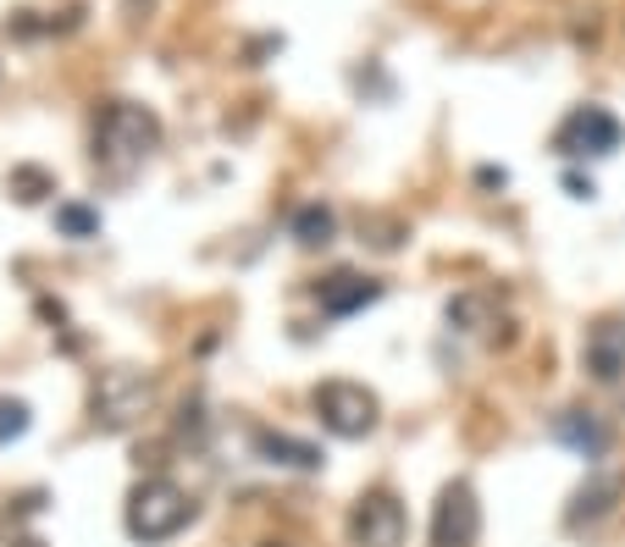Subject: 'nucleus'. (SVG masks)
I'll list each match as a JSON object with an SVG mask.
<instances>
[{"instance_id": "obj_1", "label": "nucleus", "mask_w": 625, "mask_h": 547, "mask_svg": "<svg viewBox=\"0 0 625 547\" xmlns=\"http://www.w3.org/2000/svg\"><path fill=\"white\" fill-rule=\"evenodd\" d=\"M161 144V122L144 111V106H106L101 128H95V160L111 171V177H128L133 166H144V155Z\"/></svg>"}, {"instance_id": "obj_2", "label": "nucleus", "mask_w": 625, "mask_h": 547, "mask_svg": "<svg viewBox=\"0 0 625 547\" xmlns=\"http://www.w3.org/2000/svg\"><path fill=\"white\" fill-rule=\"evenodd\" d=\"M189 520H194V498L177 487V481H166V476L139 481L133 498H128V531L139 542H166V536L184 531Z\"/></svg>"}, {"instance_id": "obj_3", "label": "nucleus", "mask_w": 625, "mask_h": 547, "mask_svg": "<svg viewBox=\"0 0 625 547\" xmlns=\"http://www.w3.org/2000/svg\"><path fill=\"white\" fill-rule=\"evenodd\" d=\"M95 420L106 426V431H122V426H133L150 404H155V382L144 377V371H128V365H117V371H106L101 382H95Z\"/></svg>"}, {"instance_id": "obj_4", "label": "nucleus", "mask_w": 625, "mask_h": 547, "mask_svg": "<svg viewBox=\"0 0 625 547\" xmlns=\"http://www.w3.org/2000/svg\"><path fill=\"white\" fill-rule=\"evenodd\" d=\"M310 404H316V420L332 437H366L377 426V399L361 382H321Z\"/></svg>"}, {"instance_id": "obj_5", "label": "nucleus", "mask_w": 625, "mask_h": 547, "mask_svg": "<svg viewBox=\"0 0 625 547\" xmlns=\"http://www.w3.org/2000/svg\"><path fill=\"white\" fill-rule=\"evenodd\" d=\"M404 531H410V514L393 492H366L349 514V542L354 547H404Z\"/></svg>"}, {"instance_id": "obj_6", "label": "nucleus", "mask_w": 625, "mask_h": 547, "mask_svg": "<svg viewBox=\"0 0 625 547\" xmlns=\"http://www.w3.org/2000/svg\"><path fill=\"white\" fill-rule=\"evenodd\" d=\"M620 139H625V128H620V117H609L603 106H576L565 122H559V133H554V150L559 155H614L620 150Z\"/></svg>"}, {"instance_id": "obj_7", "label": "nucleus", "mask_w": 625, "mask_h": 547, "mask_svg": "<svg viewBox=\"0 0 625 547\" xmlns=\"http://www.w3.org/2000/svg\"><path fill=\"white\" fill-rule=\"evenodd\" d=\"M482 536V503L465 481H449L432 514V547H476Z\"/></svg>"}, {"instance_id": "obj_8", "label": "nucleus", "mask_w": 625, "mask_h": 547, "mask_svg": "<svg viewBox=\"0 0 625 547\" xmlns=\"http://www.w3.org/2000/svg\"><path fill=\"white\" fill-rule=\"evenodd\" d=\"M581 365H587V377L614 388L625 377V316H603L587 326V343H581Z\"/></svg>"}, {"instance_id": "obj_9", "label": "nucleus", "mask_w": 625, "mask_h": 547, "mask_svg": "<svg viewBox=\"0 0 625 547\" xmlns=\"http://www.w3.org/2000/svg\"><path fill=\"white\" fill-rule=\"evenodd\" d=\"M255 453L266 465H283V471H316L321 465V448L316 442H299L288 431H255Z\"/></svg>"}, {"instance_id": "obj_10", "label": "nucleus", "mask_w": 625, "mask_h": 547, "mask_svg": "<svg viewBox=\"0 0 625 547\" xmlns=\"http://www.w3.org/2000/svg\"><path fill=\"white\" fill-rule=\"evenodd\" d=\"M377 299H382V288L372 277H354V271H338V277L321 288V310L327 316H354V310H366Z\"/></svg>"}, {"instance_id": "obj_11", "label": "nucleus", "mask_w": 625, "mask_h": 547, "mask_svg": "<svg viewBox=\"0 0 625 547\" xmlns=\"http://www.w3.org/2000/svg\"><path fill=\"white\" fill-rule=\"evenodd\" d=\"M614 498H620V476H587V487L570 498V514H565V525H570V531H581V525H598V520L614 509Z\"/></svg>"}, {"instance_id": "obj_12", "label": "nucleus", "mask_w": 625, "mask_h": 547, "mask_svg": "<svg viewBox=\"0 0 625 547\" xmlns=\"http://www.w3.org/2000/svg\"><path fill=\"white\" fill-rule=\"evenodd\" d=\"M554 437H559V442H570L576 453H587V460H598V453L609 448V431H603V420H592L587 409H565V415L554 420Z\"/></svg>"}, {"instance_id": "obj_13", "label": "nucleus", "mask_w": 625, "mask_h": 547, "mask_svg": "<svg viewBox=\"0 0 625 547\" xmlns=\"http://www.w3.org/2000/svg\"><path fill=\"white\" fill-rule=\"evenodd\" d=\"M332 233H338V216H332L327 205H299V211H294V238H299L305 249L332 243Z\"/></svg>"}, {"instance_id": "obj_14", "label": "nucleus", "mask_w": 625, "mask_h": 547, "mask_svg": "<svg viewBox=\"0 0 625 547\" xmlns=\"http://www.w3.org/2000/svg\"><path fill=\"white\" fill-rule=\"evenodd\" d=\"M7 189H12V194H17L23 205H39L45 194H56V177H50L45 166H12Z\"/></svg>"}, {"instance_id": "obj_15", "label": "nucleus", "mask_w": 625, "mask_h": 547, "mask_svg": "<svg viewBox=\"0 0 625 547\" xmlns=\"http://www.w3.org/2000/svg\"><path fill=\"white\" fill-rule=\"evenodd\" d=\"M56 227L67 238H95L101 233V211H89V205H56Z\"/></svg>"}, {"instance_id": "obj_16", "label": "nucleus", "mask_w": 625, "mask_h": 547, "mask_svg": "<svg viewBox=\"0 0 625 547\" xmlns=\"http://www.w3.org/2000/svg\"><path fill=\"white\" fill-rule=\"evenodd\" d=\"M449 326L482 332V326H487V294H460V299L449 305Z\"/></svg>"}, {"instance_id": "obj_17", "label": "nucleus", "mask_w": 625, "mask_h": 547, "mask_svg": "<svg viewBox=\"0 0 625 547\" xmlns=\"http://www.w3.org/2000/svg\"><path fill=\"white\" fill-rule=\"evenodd\" d=\"M28 431V404L23 399H0V448Z\"/></svg>"}, {"instance_id": "obj_18", "label": "nucleus", "mask_w": 625, "mask_h": 547, "mask_svg": "<svg viewBox=\"0 0 625 547\" xmlns=\"http://www.w3.org/2000/svg\"><path fill=\"white\" fill-rule=\"evenodd\" d=\"M565 189H570L576 200H592V194H598V189H592V177H576V171L565 177Z\"/></svg>"}, {"instance_id": "obj_19", "label": "nucleus", "mask_w": 625, "mask_h": 547, "mask_svg": "<svg viewBox=\"0 0 625 547\" xmlns=\"http://www.w3.org/2000/svg\"><path fill=\"white\" fill-rule=\"evenodd\" d=\"M266 547H283V542H266Z\"/></svg>"}]
</instances>
